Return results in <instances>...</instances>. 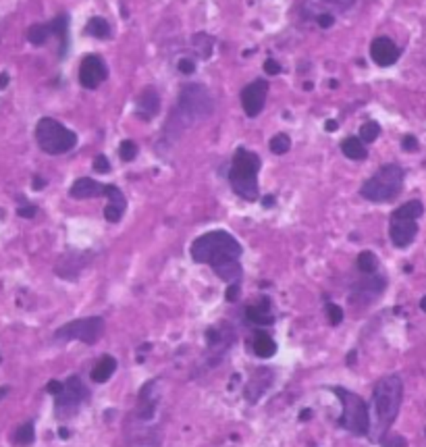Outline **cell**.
<instances>
[{
	"mask_svg": "<svg viewBox=\"0 0 426 447\" xmlns=\"http://www.w3.org/2000/svg\"><path fill=\"white\" fill-rule=\"evenodd\" d=\"M191 260L198 264H210L227 285L231 283H242L244 269L239 264V258L244 254L242 244L223 229L217 231H208L193 240L189 248Z\"/></svg>",
	"mask_w": 426,
	"mask_h": 447,
	"instance_id": "1",
	"label": "cell"
},
{
	"mask_svg": "<svg viewBox=\"0 0 426 447\" xmlns=\"http://www.w3.org/2000/svg\"><path fill=\"white\" fill-rule=\"evenodd\" d=\"M212 110H215V100H212L208 87L202 83H187L179 92L177 104L169 117L164 134L175 142L187 127L208 119Z\"/></svg>",
	"mask_w": 426,
	"mask_h": 447,
	"instance_id": "2",
	"label": "cell"
},
{
	"mask_svg": "<svg viewBox=\"0 0 426 447\" xmlns=\"http://www.w3.org/2000/svg\"><path fill=\"white\" fill-rule=\"evenodd\" d=\"M403 399V383L397 375L383 377L372 391V404H374V433L376 437H383L387 428L395 422L399 408Z\"/></svg>",
	"mask_w": 426,
	"mask_h": 447,
	"instance_id": "3",
	"label": "cell"
},
{
	"mask_svg": "<svg viewBox=\"0 0 426 447\" xmlns=\"http://www.w3.org/2000/svg\"><path fill=\"white\" fill-rule=\"evenodd\" d=\"M262 160L256 152L248 148H237L229 167V185L246 202L258 200V173Z\"/></svg>",
	"mask_w": 426,
	"mask_h": 447,
	"instance_id": "4",
	"label": "cell"
},
{
	"mask_svg": "<svg viewBox=\"0 0 426 447\" xmlns=\"http://www.w3.org/2000/svg\"><path fill=\"white\" fill-rule=\"evenodd\" d=\"M403 177L405 173L399 165H385L362 183L360 194L370 202H391L399 196L403 187Z\"/></svg>",
	"mask_w": 426,
	"mask_h": 447,
	"instance_id": "5",
	"label": "cell"
},
{
	"mask_svg": "<svg viewBox=\"0 0 426 447\" xmlns=\"http://www.w3.org/2000/svg\"><path fill=\"white\" fill-rule=\"evenodd\" d=\"M36 142L46 154L58 156L71 152L77 146V134L52 117H42L36 125Z\"/></svg>",
	"mask_w": 426,
	"mask_h": 447,
	"instance_id": "6",
	"label": "cell"
},
{
	"mask_svg": "<svg viewBox=\"0 0 426 447\" xmlns=\"http://www.w3.org/2000/svg\"><path fill=\"white\" fill-rule=\"evenodd\" d=\"M333 393L339 397V402H341V416H339V424L345 428V430H350V433H354V435H368V430H370V416H368V406H366V402L358 395V393H354V391H350V389H343V387H335L333 389Z\"/></svg>",
	"mask_w": 426,
	"mask_h": 447,
	"instance_id": "7",
	"label": "cell"
},
{
	"mask_svg": "<svg viewBox=\"0 0 426 447\" xmlns=\"http://www.w3.org/2000/svg\"><path fill=\"white\" fill-rule=\"evenodd\" d=\"M104 333V318L102 316H85L75 318L61 329L54 331L56 342H83L87 346H94Z\"/></svg>",
	"mask_w": 426,
	"mask_h": 447,
	"instance_id": "8",
	"label": "cell"
},
{
	"mask_svg": "<svg viewBox=\"0 0 426 447\" xmlns=\"http://www.w3.org/2000/svg\"><path fill=\"white\" fill-rule=\"evenodd\" d=\"M54 397H56V404H54L56 414H61V412L63 414H71V412H75L89 397V391L85 389V385L81 383V379L77 375H71L65 381L63 391L58 395H54Z\"/></svg>",
	"mask_w": 426,
	"mask_h": 447,
	"instance_id": "9",
	"label": "cell"
},
{
	"mask_svg": "<svg viewBox=\"0 0 426 447\" xmlns=\"http://www.w3.org/2000/svg\"><path fill=\"white\" fill-rule=\"evenodd\" d=\"M77 77L85 90H98L106 81V77H109V67H106L102 56L87 54V56H83V61L79 65Z\"/></svg>",
	"mask_w": 426,
	"mask_h": 447,
	"instance_id": "10",
	"label": "cell"
},
{
	"mask_svg": "<svg viewBox=\"0 0 426 447\" xmlns=\"http://www.w3.org/2000/svg\"><path fill=\"white\" fill-rule=\"evenodd\" d=\"M268 96V81L266 79H254L242 90V108L250 119H256L266 104Z\"/></svg>",
	"mask_w": 426,
	"mask_h": 447,
	"instance_id": "11",
	"label": "cell"
},
{
	"mask_svg": "<svg viewBox=\"0 0 426 447\" xmlns=\"http://www.w3.org/2000/svg\"><path fill=\"white\" fill-rule=\"evenodd\" d=\"M358 0H303L301 13L308 19H316L318 15H337L350 11Z\"/></svg>",
	"mask_w": 426,
	"mask_h": 447,
	"instance_id": "12",
	"label": "cell"
},
{
	"mask_svg": "<svg viewBox=\"0 0 426 447\" xmlns=\"http://www.w3.org/2000/svg\"><path fill=\"white\" fill-rule=\"evenodd\" d=\"M89 260H92V252H67L65 256L58 258L54 273L67 281H75L81 275V271L89 264Z\"/></svg>",
	"mask_w": 426,
	"mask_h": 447,
	"instance_id": "13",
	"label": "cell"
},
{
	"mask_svg": "<svg viewBox=\"0 0 426 447\" xmlns=\"http://www.w3.org/2000/svg\"><path fill=\"white\" fill-rule=\"evenodd\" d=\"M389 236H391V242H393L395 248H407L418 236V222L409 220V218L391 216Z\"/></svg>",
	"mask_w": 426,
	"mask_h": 447,
	"instance_id": "14",
	"label": "cell"
},
{
	"mask_svg": "<svg viewBox=\"0 0 426 447\" xmlns=\"http://www.w3.org/2000/svg\"><path fill=\"white\" fill-rule=\"evenodd\" d=\"M399 54H401V50H399V46L391 38L383 36V38H376L370 44V56H372V61L379 67H391V65H395L397 59H399Z\"/></svg>",
	"mask_w": 426,
	"mask_h": 447,
	"instance_id": "15",
	"label": "cell"
},
{
	"mask_svg": "<svg viewBox=\"0 0 426 447\" xmlns=\"http://www.w3.org/2000/svg\"><path fill=\"white\" fill-rule=\"evenodd\" d=\"M160 113V96L154 87H144L136 100V115L142 121H152Z\"/></svg>",
	"mask_w": 426,
	"mask_h": 447,
	"instance_id": "16",
	"label": "cell"
},
{
	"mask_svg": "<svg viewBox=\"0 0 426 447\" xmlns=\"http://www.w3.org/2000/svg\"><path fill=\"white\" fill-rule=\"evenodd\" d=\"M273 379H275L273 371H268V368H258V371L252 375V379L246 383V389H244L248 402L256 404V402L268 391V387L273 385Z\"/></svg>",
	"mask_w": 426,
	"mask_h": 447,
	"instance_id": "17",
	"label": "cell"
},
{
	"mask_svg": "<svg viewBox=\"0 0 426 447\" xmlns=\"http://www.w3.org/2000/svg\"><path fill=\"white\" fill-rule=\"evenodd\" d=\"M106 187H109V183H100V181L89 179V177H79V179L73 181V185L69 189V196L75 198V200L102 198V196H106Z\"/></svg>",
	"mask_w": 426,
	"mask_h": 447,
	"instance_id": "18",
	"label": "cell"
},
{
	"mask_svg": "<svg viewBox=\"0 0 426 447\" xmlns=\"http://www.w3.org/2000/svg\"><path fill=\"white\" fill-rule=\"evenodd\" d=\"M106 198H109V204H106V208H104V218L109 222H119L123 218L125 208H127L125 194L117 185L109 183V187H106Z\"/></svg>",
	"mask_w": 426,
	"mask_h": 447,
	"instance_id": "19",
	"label": "cell"
},
{
	"mask_svg": "<svg viewBox=\"0 0 426 447\" xmlns=\"http://www.w3.org/2000/svg\"><path fill=\"white\" fill-rule=\"evenodd\" d=\"M387 281L383 277H376V275H368V279H364L362 283H356L354 291H352V300H362V302H372L376 295L383 293Z\"/></svg>",
	"mask_w": 426,
	"mask_h": 447,
	"instance_id": "20",
	"label": "cell"
},
{
	"mask_svg": "<svg viewBox=\"0 0 426 447\" xmlns=\"http://www.w3.org/2000/svg\"><path fill=\"white\" fill-rule=\"evenodd\" d=\"M246 318H248L252 324H258V326L273 324L275 318H273V314H270V300H268V298H262L260 304L248 306V308H246Z\"/></svg>",
	"mask_w": 426,
	"mask_h": 447,
	"instance_id": "21",
	"label": "cell"
},
{
	"mask_svg": "<svg viewBox=\"0 0 426 447\" xmlns=\"http://www.w3.org/2000/svg\"><path fill=\"white\" fill-rule=\"evenodd\" d=\"M48 28H50V36H56V38L61 40V50H58V54L65 56V54H67V46H69V17L63 13V15H58L56 19H52V21L48 23Z\"/></svg>",
	"mask_w": 426,
	"mask_h": 447,
	"instance_id": "22",
	"label": "cell"
},
{
	"mask_svg": "<svg viewBox=\"0 0 426 447\" xmlns=\"http://www.w3.org/2000/svg\"><path fill=\"white\" fill-rule=\"evenodd\" d=\"M115 371H117V360L113 356H102L98 360V364L94 366V371H92V381L98 383V385L106 383V381L113 377Z\"/></svg>",
	"mask_w": 426,
	"mask_h": 447,
	"instance_id": "23",
	"label": "cell"
},
{
	"mask_svg": "<svg viewBox=\"0 0 426 447\" xmlns=\"http://www.w3.org/2000/svg\"><path fill=\"white\" fill-rule=\"evenodd\" d=\"M252 348H254V354H256L258 358H273L275 352H277V344H275V340L270 337L268 333H264V331L256 333Z\"/></svg>",
	"mask_w": 426,
	"mask_h": 447,
	"instance_id": "24",
	"label": "cell"
},
{
	"mask_svg": "<svg viewBox=\"0 0 426 447\" xmlns=\"http://www.w3.org/2000/svg\"><path fill=\"white\" fill-rule=\"evenodd\" d=\"M85 34L96 40H109L113 36V28L104 17H92L85 25Z\"/></svg>",
	"mask_w": 426,
	"mask_h": 447,
	"instance_id": "25",
	"label": "cell"
},
{
	"mask_svg": "<svg viewBox=\"0 0 426 447\" xmlns=\"http://www.w3.org/2000/svg\"><path fill=\"white\" fill-rule=\"evenodd\" d=\"M341 152L350 158V160H364L368 156V150L364 146V142L360 138H348L341 142Z\"/></svg>",
	"mask_w": 426,
	"mask_h": 447,
	"instance_id": "26",
	"label": "cell"
},
{
	"mask_svg": "<svg viewBox=\"0 0 426 447\" xmlns=\"http://www.w3.org/2000/svg\"><path fill=\"white\" fill-rule=\"evenodd\" d=\"M424 212V206L420 200H409L405 204H401L391 216H397V218H409V220H418Z\"/></svg>",
	"mask_w": 426,
	"mask_h": 447,
	"instance_id": "27",
	"label": "cell"
},
{
	"mask_svg": "<svg viewBox=\"0 0 426 447\" xmlns=\"http://www.w3.org/2000/svg\"><path fill=\"white\" fill-rule=\"evenodd\" d=\"M34 439H36L34 422H25V424H21V426L15 430V435H13V441H15V445H19V447H28V445H32Z\"/></svg>",
	"mask_w": 426,
	"mask_h": 447,
	"instance_id": "28",
	"label": "cell"
},
{
	"mask_svg": "<svg viewBox=\"0 0 426 447\" xmlns=\"http://www.w3.org/2000/svg\"><path fill=\"white\" fill-rule=\"evenodd\" d=\"M191 44H193V50L198 52L200 59H208L212 54V44H215V40L206 34H195L191 38Z\"/></svg>",
	"mask_w": 426,
	"mask_h": 447,
	"instance_id": "29",
	"label": "cell"
},
{
	"mask_svg": "<svg viewBox=\"0 0 426 447\" xmlns=\"http://www.w3.org/2000/svg\"><path fill=\"white\" fill-rule=\"evenodd\" d=\"M48 38H50V28L44 25V23H36V25H32V28L28 30V40H30V44H34V46L46 44Z\"/></svg>",
	"mask_w": 426,
	"mask_h": 447,
	"instance_id": "30",
	"label": "cell"
},
{
	"mask_svg": "<svg viewBox=\"0 0 426 447\" xmlns=\"http://www.w3.org/2000/svg\"><path fill=\"white\" fill-rule=\"evenodd\" d=\"M376 269H379V258L372 252H368V250L360 252V256H358V271L362 275H374Z\"/></svg>",
	"mask_w": 426,
	"mask_h": 447,
	"instance_id": "31",
	"label": "cell"
},
{
	"mask_svg": "<svg viewBox=\"0 0 426 447\" xmlns=\"http://www.w3.org/2000/svg\"><path fill=\"white\" fill-rule=\"evenodd\" d=\"M270 152L273 154H287L289 150H291V140H289V136L287 134H277V136H273V140H270Z\"/></svg>",
	"mask_w": 426,
	"mask_h": 447,
	"instance_id": "32",
	"label": "cell"
},
{
	"mask_svg": "<svg viewBox=\"0 0 426 447\" xmlns=\"http://www.w3.org/2000/svg\"><path fill=\"white\" fill-rule=\"evenodd\" d=\"M381 136V125L376 121H366L362 127H360V140L364 144H372L376 138Z\"/></svg>",
	"mask_w": 426,
	"mask_h": 447,
	"instance_id": "33",
	"label": "cell"
},
{
	"mask_svg": "<svg viewBox=\"0 0 426 447\" xmlns=\"http://www.w3.org/2000/svg\"><path fill=\"white\" fill-rule=\"evenodd\" d=\"M119 156H121L123 163L136 160V156H138V144L131 142V140H123L121 146H119Z\"/></svg>",
	"mask_w": 426,
	"mask_h": 447,
	"instance_id": "34",
	"label": "cell"
},
{
	"mask_svg": "<svg viewBox=\"0 0 426 447\" xmlns=\"http://www.w3.org/2000/svg\"><path fill=\"white\" fill-rule=\"evenodd\" d=\"M327 316H329V322L333 326H337L343 320V308L337 306V304H327Z\"/></svg>",
	"mask_w": 426,
	"mask_h": 447,
	"instance_id": "35",
	"label": "cell"
},
{
	"mask_svg": "<svg viewBox=\"0 0 426 447\" xmlns=\"http://www.w3.org/2000/svg\"><path fill=\"white\" fill-rule=\"evenodd\" d=\"M381 443H383V447H407V443L401 435H387L381 439Z\"/></svg>",
	"mask_w": 426,
	"mask_h": 447,
	"instance_id": "36",
	"label": "cell"
},
{
	"mask_svg": "<svg viewBox=\"0 0 426 447\" xmlns=\"http://www.w3.org/2000/svg\"><path fill=\"white\" fill-rule=\"evenodd\" d=\"M92 167H94L96 173H102V175L111 171V163H109V158H106L104 154H98V156L94 158V165H92Z\"/></svg>",
	"mask_w": 426,
	"mask_h": 447,
	"instance_id": "37",
	"label": "cell"
},
{
	"mask_svg": "<svg viewBox=\"0 0 426 447\" xmlns=\"http://www.w3.org/2000/svg\"><path fill=\"white\" fill-rule=\"evenodd\" d=\"M177 69H179L183 75H191V73H195L198 63H195L193 59H181V61L177 63Z\"/></svg>",
	"mask_w": 426,
	"mask_h": 447,
	"instance_id": "38",
	"label": "cell"
},
{
	"mask_svg": "<svg viewBox=\"0 0 426 447\" xmlns=\"http://www.w3.org/2000/svg\"><path fill=\"white\" fill-rule=\"evenodd\" d=\"M314 21L318 23V28H323V30H329V28L335 25V17L333 15H318Z\"/></svg>",
	"mask_w": 426,
	"mask_h": 447,
	"instance_id": "39",
	"label": "cell"
},
{
	"mask_svg": "<svg viewBox=\"0 0 426 447\" xmlns=\"http://www.w3.org/2000/svg\"><path fill=\"white\" fill-rule=\"evenodd\" d=\"M401 148H403L405 152H416V150H418V140H416L414 136H403Z\"/></svg>",
	"mask_w": 426,
	"mask_h": 447,
	"instance_id": "40",
	"label": "cell"
},
{
	"mask_svg": "<svg viewBox=\"0 0 426 447\" xmlns=\"http://www.w3.org/2000/svg\"><path fill=\"white\" fill-rule=\"evenodd\" d=\"M36 212H38V208H36L34 204H23V206H19V208H17V214H19V216H23V218H34V216H36Z\"/></svg>",
	"mask_w": 426,
	"mask_h": 447,
	"instance_id": "41",
	"label": "cell"
},
{
	"mask_svg": "<svg viewBox=\"0 0 426 447\" xmlns=\"http://www.w3.org/2000/svg\"><path fill=\"white\" fill-rule=\"evenodd\" d=\"M264 71H266L268 75H279V73L283 71V67H281L275 59H268V61L264 63Z\"/></svg>",
	"mask_w": 426,
	"mask_h": 447,
	"instance_id": "42",
	"label": "cell"
},
{
	"mask_svg": "<svg viewBox=\"0 0 426 447\" xmlns=\"http://www.w3.org/2000/svg\"><path fill=\"white\" fill-rule=\"evenodd\" d=\"M237 298H239V283H231L227 287V291H225V300L227 302H237Z\"/></svg>",
	"mask_w": 426,
	"mask_h": 447,
	"instance_id": "43",
	"label": "cell"
},
{
	"mask_svg": "<svg viewBox=\"0 0 426 447\" xmlns=\"http://www.w3.org/2000/svg\"><path fill=\"white\" fill-rule=\"evenodd\" d=\"M63 387H65V383H58V381H50V383L46 385V391H48V393H52V395H58V393L63 391Z\"/></svg>",
	"mask_w": 426,
	"mask_h": 447,
	"instance_id": "44",
	"label": "cell"
},
{
	"mask_svg": "<svg viewBox=\"0 0 426 447\" xmlns=\"http://www.w3.org/2000/svg\"><path fill=\"white\" fill-rule=\"evenodd\" d=\"M44 185H46V179L40 177V175H36L34 177V189H44Z\"/></svg>",
	"mask_w": 426,
	"mask_h": 447,
	"instance_id": "45",
	"label": "cell"
},
{
	"mask_svg": "<svg viewBox=\"0 0 426 447\" xmlns=\"http://www.w3.org/2000/svg\"><path fill=\"white\" fill-rule=\"evenodd\" d=\"M9 81H11L9 73H0V90H5L9 85Z\"/></svg>",
	"mask_w": 426,
	"mask_h": 447,
	"instance_id": "46",
	"label": "cell"
},
{
	"mask_svg": "<svg viewBox=\"0 0 426 447\" xmlns=\"http://www.w3.org/2000/svg\"><path fill=\"white\" fill-rule=\"evenodd\" d=\"M337 127H339V125H337V121H335V119H329V121L325 123V129H327V132H331V134H333V132H337Z\"/></svg>",
	"mask_w": 426,
	"mask_h": 447,
	"instance_id": "47",
	"label": "cell"
},
{
	"mask_svg": "<svg viewBox=\"0 0 426 447\" xmlns=\"http://www.w3.org/2000/svg\"><path fill=\"white\" fill-rule=\"evenodd\" d=\"M273 204H275V196H264V198H262V206L270 208Z\"/></svg>",
	"mask_w": 426,
	"mask_h": 447,
	"instance_id": "48",
	"label": "cell"
},
{
	"mask_svg": "<svg viewBox=\"0 0 426 447\" xmlns=\"http://www.w3.org/2000/svg\"><path fill=\"white\" fill-rule=\"evenodd\" d=\"M310 416H312V410H308V408H306V410H301V414H299V418H301V420H308Z\"/></svg>",
	"mask_w": 426,
	"mask_h": 447,
	"instance_id": "49",
	"label": "cell"
},
{
	"mask_svg": "<svg viewBox=\"0 0 426 447\" xmlns=\"http://www.w3.org/2000/svg\"><path fill=\"white\" fill-rule=\"evenodd\" d=\"M58 435H61V439H67V437H69V430H67V428H58Z\"/></svg>",
	"mask_w": 426,
	"mask_h": 447,
	"instance_id": "50",
	"label": "cell"
},
{
	"mask_svg": "<svg viewBox=\"0 0 426 447\" xmlns=\"http://www.w3.org/2000/svg\"><path fill=\"white\" fill-rule=\"evenodd\" d=\"M420 308H422V310L426 312V295H424V298L420 300Z\"/></svg>",
	"mask_w": 426,
	"mask_h": 447,
	"instance_id": "51",
	"label": "cell"
},
{
	"mask_svg": "<svg viewBox=\"0 0 426 447\" xmlns=\"http://www.w3.org/2000/svg\"><path fill=\"white\" fill-rule=\"evenodd\" d=\"M312 87H314V85H312L310 81H306V83H303V90H312Z\"/></svg>",
	"mask_w": 426,
	"mask_h": 447,
	"instance_id": "52",
	"label": "cell"
}]
</instances>
